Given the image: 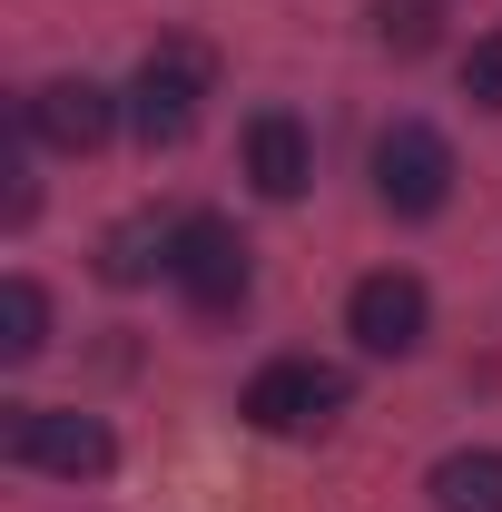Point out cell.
Listing matches in <instances>:
<instances>
[{
	"instance_id": "8992f818",
	"label": "cell",
	"mask_w": 502,
	"mask_h": 512,
	"mask_svg": "<svg viewBox=\"0 0 502 512\" xmlns=\"http://www.w3.org/2000/svg\"><path fill=\"white\" fill-rule=\"evenodd\" d=\"M424 325H434L424 276H404V266L355 276V296H345V335H355L365 355H414V345H424Z\"/></svg>"
},
{
	"instance_id": "4fadbf2b",
	"label": "cell",
	"mask_w": 502,
	"mask_h": 512,
	"mask_svg": "<svg viewBox=\"0 0 502 512\" xmlns=\"http://www.w3.org/2000/svg\"><path fill=\"white\" fill-rule=\"evenodd\" d=\"M463 99H473V109H502V30H483V40L463 50Z\"/></svg>"
},
{
	"instance_id": "52a82bcc",
	"label": "cell",
	"mask_w": 502,
	"mask_h": 512,
	"mask_svg": "<svg viewBox=\"0 0 502 512\" xmlns=\"http://www.w3.org/2000/svg\"><path fill=\"white\" fill-rule=\"evenodd\" d=\"M119 119H128V99H109L99 79H50V89L20 99V128H30L40 148H69V158H89Z\"/></svg>"
},
{
	"instance_id": "3957f363",
	"label": "cell",
	"mask_w": 502,
	"mask_h": 512,
	"mask_svg": "<svg viewBox=\"0 0 502 512\" xmlns=\"http://www.w3.org/2000/svg\"><path fill=\"white\" fill-rule=\"evenodd\" d=\"M247 237H237V227H227V217H207V207H197V217H178V227H168V286H178V296H188L197 316H227V306H247Z\"/></svg>"
},
{
	"instance_id": "7c38bea8",
	"label": "cell",
	"mask_w": 502,
	"mask_h": 512,
	"mask_svg": "<svg viewBox=\"0 0 502 512\" xmlns=\"http://www.w3.org/2000/svg\"><path fill=\"white\" fill-rule=\"evenodd\" d=\"M375 40L384 50H434V0H375Z\"/></svg>"
},
{
	"instance_id": "ba28073f",
	"label": "cell",
	"mask_w": 502,
	"mask_h": 512,
	"mask_svg": "<svg viewBox=\"0 0 502 512\" xmlns=\"http://www.w3.org/2000/svg\"><path fill=\"white\" fill-rule=\"evenodd\" d=\"M237 158H247V188L276 197V207L315 188V138H306V119H296V109H256L247 138H237Z\"/></svg>"
},
{
	"instance_id": "6da1fadb",
	"label": "cell",
	"mask_w": 502,
	"mask_h": 512,
	"mask_svg": "<svg viewBox=\"0 0 502 512\" xmlns=\"http://www.w3.org/2000/svg\"><path fill=\"white\" fill-rule=\"evenodd\" d=\"M207 89H217V60H207L197 40H158V50L138 60V79H128V128H138L148 148H178L197 128V109H207Z\"/></svg>"
},
{
	"instance_id": "7a4b0ae2",
	"label": "cell",
	"mask_w": 502,
	"mask_h": 512,
	"mask_svg": "<svg viewBox=\"0 0 502 512\" xmlns=\"http://www.w3.org/2000/svg\"><path fill=\"white\" fill-rule=\"evenodd\" d=\"M10 463L20 473H60V483H99L119 444H109V424L99 414H79V404H10Z\"/></svg>"
},
{
	"instance_id": "9c48e42d",
	"label": "cell",
	"mask_w": 502,
	"mask_h": 512,
	"mask_svg": "<svg viewBox=\"0 0 502 512\" xmlns=\"http://www.w3.org/2000/svg\"><path fill=\"white\" fill-rule=\"evenodd\" d=\"M424 493L434 512H502V453H443Z\"/></svg>"
},
{
	"instance_id": "8fae6325",
	"label": "cell",
	"mask_w": 502,
	"mask_h": 512,
	"mask_svg": "<svg viewBox=\"0 0 502 512\" xmlns=\"http://www.w3.org/2000/svg\"><path fill=\"white\" fill-rule=\"evenodd\" d=\"M99 266H109L119 286H138L148 266H168V227H148V217H128L119 237H109V256H99Z\"/></svg>"
},
{
	"instance_id": "277c9868",
	"label": "cell",
	"mask_w": 502,
	"mask_h": 512,
	"mask_svg": "<svg viewBox=\"0 0 502 512\" xmlns=\"http://www.w3.org/2000/svg\"><path fill=\"white\" fill-rule=\"evenodd\" d=\"M237 414H247L256 434H325V424L345 414V375L315 365V355H276V365H256V375H247Z\"/></svg>"
},
{
	"instance_id": "5b68a950",
	"label": "cell",
	"mask_w": 502,
	"mask_h": 512,
	"mask_svg": "<svg viewBox=\"0 0 502 512\" xmlns=\"http://www.w3.org/2000/svg\"><path fill=\"white\" fill-rule=\"evenodd\" d=\"M375 197L394 217H443V197H453V138L424 119H394L375 138Z\"/></svg>"
},
{
	"instance_id": "30bf717a",
	"label": "cell",
	"mask_w": 502,
	"mask_h": 512,
	"mask_svg": "<svg viewBox=\"0 0 502 512\" xmlns=\"http://www.w3.org/2000/svg\"><path fill=\"white\" fill-rule=\"evenodd\" d=\"M40 345H50V296H40L30 276H0V355L30 365Z\"/></svg>"
}]
</instances>
